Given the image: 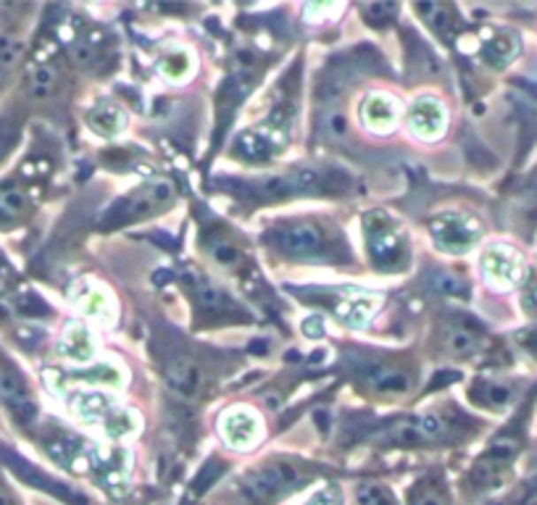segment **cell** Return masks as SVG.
<instances>
[{"instance_id": "6da1fadb", "label": "cell", "mask_w": 537, "mask_h": 505, "mask_svg": "<svg viewBox=\"0 0 537 505\" xmlns=\"http://www.w3.org/2000/svg\"><path fill=\"white\" fill-rule=\"evenodd\" d=\"M366 250L372 264L380 272H401L409 264V240L398 221H393L382 210H372L364 216Z\"/></svg>"}, {"instance_id": "7a4b0ae2", "label": "cell", "mask_w": 537, "mask_h": 505, "mask_svg": "<svg viewBox=\"0 0 537 505\" xmlns=\"http://www.w3.org/2000/svg\"><path fill=\"white\" fill-rule=\"evenodd\" d=\"M264 242L290 258H319L324 250V232L317 224L293 221L266 229Z\"/></svg>"}, {"instance_id": "3957f363", "label": "cell", "mask_w": 537, "mask_h": 505, "mask_svg": "<svg viewBox=\"0 0 537 505\" xmlns=\"http://www.w3.org/2000/svg\"><path fill=\"white\" fill-rule=\"evenodd\" d=\"M174 198V190L169 182H150L140 190H134L132 195H127L124 201H119L108 216L104 218V226H119V224H132L140 218H148L158 210H164Z\"/></svg>"}, {"instance_id": "277c9868", "label": "cell", "mask_w": 537, "mask_h": 505, "mask_svg": "<svg viewBox=\"0 0 537 505\" xmlns=\"http://www.w3.org/2000/svg\"><path fill=\"white\" fill-rule=\"evenodd\" d=\"M301 471L293 463H264L242 477V490L256 503L277 501L280 495L295 490L301 485Z\"/></svg>"}, {"instance_id": "5b68a950", "label": "cell", "mask_w": 537, "mask_h": 505, "mask_svg": "<svg viewBox=\"0 0 537 505\" xmlns=\"http://www.w3.org/2000/svg\"><path fill=\"white\" fill-rule=\"evenodd\" d=\"M432 240L445 253H466L479 240V226L464 213H442L432 221Z\"/></svg>"}, {"instance_id": "8992f818", "label": "cell", "mask_w": 537, "mask_h": 505, "mask_svg": "<svg viewBox=\"0 0 537 505\" xmlns=\"http://www.w3.org/2000/svg\"><path fill=\"white\" fill-rule=\"evenodd\" d=\"M0 398L21 424H32L37 418V403H35L21 371L3 356H0Z\"/></svg>"}, {"instance_id": "52a82bcc", "label": "cell", "mask_w": 537, "mask_h": 505, "mask_svg": "<svg viewBox=\"0 0 537 505\" xmlns=\"http://www.w3.org/2000/svg\"><path fill=\"white\" fill-rule=\"evenodd\" d=\"M0 461H3L21 482H27L29 487H37V490H42V493H50L53 498H61V501H66V503L85 505V498H82V495H77V493H72L69 487H64L61 482L50 479L48 474H42L40 469H35L32 463H27L21 455H16V453L0 448Z\"/></svg>"}, {"instance_id": "ba28073f", "label": "cell", "mask_w": 537, "mask_h": 505, "mask_svg": "<svg viewBox=\"0 0 537 505\" xmlns=\"http://www.w3.org/2000/svg\"><path fill=\"white\" fill-rule=\"evenodd\" d=\"M90 471L96 474V479L106 487V490H119V485L127 482L129 474V455L121 445H104L90 450L88 455Z\"/></svg>"}, {"instance_id": "9c48e42d", "label": "cell", "mask_w": 537, "mask_h": 505, "mask_svg": "<svg viewBox=\"0 0 537 505\" xmlns=\"http://www.w3.org/2000/svg\"><path fill=\"white\" fill-rule=\"evenodd\" d=\"M221 437L234 450H248L261 440V421L245 408H232L221 416Z\"/></svg>"}, {"instance_id": "30bf717a", "label": "cell", "mask_w": 537, "mask_h": 505, "mask_svg": "<svg viewBox=\"0 0 537 505\" xmlns=\"http://www.w3.org/2000/svg\"><path fill=\"white\" fill-rule=\"evenodd\" d=\"M164 379L169 385V390L185 401L196 398L203 387V371L201 366L193 361V358H185V356H177L172 358L166 366H164Z\"/></svg>"}, {"instance_id": "8fae6325", "label": "cell", "mask_w": 537, "mask_h": 505, "mask_svg": "<svg viewBox=\"0 0 537 505\" xmlns=\"http://www.w3.org/2000/svg\"><path fill=\"white\" fill-rule=\"evenodd\" d=\"M358 377L380 395H403L411 387V377L390 363H380V361H366L358 369Z\"/></svg>"}, {"instance_id": "7c38bea8", "label": "cell", "mask_w": 537, "mask_h": 505, "mask_svg": "<svg viewBox=\"0 0 537 505\" xmlns=\"http://www.w3.org/2000/svg\"><path fill=\"white\" fill-rule=\"evenodd\" d=\"M445 124H448V113L442 103L434 98H419L409 108V126L422 140H437L445 132Z\"/></svg>"}, {"instance_id": "4fadbf2b", "label": "cell", "mask_w": 537, "mask_h": 505, "mask_svg": "<svg viewBox=\"0 0 537 505\" xmlns=\"http://www.w3.org/2000/svg\"><path fill=\"white\" fill-rule=\"evenodd\" d=\"M482 272L485 277L498 285V287H511L519 282L522 274V261L514 250L509 248H490L482 253Z\"/></svg>"}, {"instance_id": "5bb4252c", "label": "cell", "mask_w": 537, "mask_h": 505, "mask_svg": "<svg viewBox=\"0 0 537 505\" xmlns=\"http://www.w3.org/2000/svg\"><path fill=\"white\" fill-rule=\"evenodd\" d=\"M58 353L72 363H90L96 358L98 348H96V340L85 324H69L61 342H58Z\"/></svg>"}, {"instance_id": "9a60e30c", "label": "cell", "mask_w": 537, "mask_h": 505, "mask_svg": "<svg viewBox=\"0 0 537 505\" xmlns=\"http://www.w3.org/2000/svg\"><path fill=\"white\" fill-rule=\"evenodd\" d=\"M380 301L372 298L369 293H345L337 303H334V313L337 318L350 326V329H361L369 324V318L374 316Z\"/></svg>"}, {"instance_id": "2e32d148", "label": "cell", "mask_w": 537, "mask_h": 505, "mask_svg": "<svg viewBox=\"0 0 537 505\" xmlns=\"http://www.w3.org/2000/svg\"><path fill=\"white\" fill-rule=\"evenodd\" d=\"M361 119L374 132H390L398 124V103L390 96H382V93L369 96L364 101V108H361Z\"/></svg>"}, {"instance_id": "e0dca14e", "label": "cell", "mask_w": 537, "mask_h": 505, "mask_svg": "<svg viewBox=\"0 0 537 505\" xmlns=\"http://www.w3.org/2000/svg\"><path fill=\"white\" fill-rule=\"evenodd\" d=\"M442 342L453 356H474L482 350V332L469 321H453L442 329Z\"/></svg>"}, {"instance_id": "ac0fdd59", "label": "cell", "mask_w": 537, "mask_h": 505, "mask_svg": "<svg viewBox=\"0 0 537 505\" xmlns=\"http://www.w3.org/2000/svg\"><path fill=\"white\" fill-rule=\"evenodd\" d=\"M193 295H196V303L201 308V313H206V316H240L242 313L240 305L234 303L224 290L214 287L211 282L198 279Z\"/></svg>"}, {"instance_id": "d6986e66", "label": "cell", "mask_w": 537, "mask_h": 505, "mask_svg": "<svg viewBox=\"0 0 537 505\" xmlns=\"http://www.w3.org/2000/svg\"><path fill=\"white\" fill-rule=\"evenodd\" d=\"M282 142V137H277L274 129H250V132H242L234 142V148L245 156V158H253V161H261V158H269L277 145Z\"/></svg>"}, {"instance_id": "ffe728a7", "label": "cell", "mask_w": 537, "mask_h": 505, "mask_svg": "<svg viewBox=\"0 0 537 505\" xmlns=\"http://www.w3.org/2000/svg\"><path fill=\"white\" fill-rule=\"evenodd\" d=\"M111 398L106 395H101V393H77L74 398H72V410H74V416L77 418H82L85 424H104V418H106L108 413H111Z\"/></svg>"}, {"instance_id": "44dd1931", "label": "cell", "mask_w": 537, "mask_h": 505, "mask_svg": "<svg viewBox=\"0 0 537 505\" xmlns=\"http://www.w3.org/2000/svg\"><path fill=\"white\" fill-rule=\"evenodd\" d=\"M101 426H104L106 440H111V442L116 445V442H124V440L134 437L140 424H137V416H134L129 408H116V405H113Z\"/></svg>"}, {"instance_id": "7402d4cb", "label": "cell", "mask_w": 537, "mask_h": 505, "mask_svg": "<svg viewBox=\"0 0 537 505\" xmlns=\"http://www.w3.org/2000/svg\"><path fill=\"white\" fill-rule=\"evenodd\" d=\"M88 124L101 137H113V134H119L124 129V113L111 103H101L88 113Z\"/></svg>"}, {"instance_id": "603a6c76", "label": "cell", "mask_w": 537, "mask_h": 505, "mask_svg": "<svg viewBox=\"0 0 537 505\" xmlns=\"http://www.w3.org/2000/svg\"><path fill=\"white\" fill-rule=\"evenodd\" d=\"M158 74L169 82H185L193 74V58L188 50H166L158 58Z\"/></svg>"}, {"instance_id": "cb8c5ba5", "label": "cell", "mask_w": 537, "mask_h": 505, "mask_svg": "<svg viewBox=\"0 0 537 505\" xmlns=\"http://www.w3.org/2000/svg\"><path fill=\"white\" fill-rule=\"evenodd\" d=\"M77 303H80V308H82L90 318H96V321H101V324H111V321H113V301H111L108 293L98 290V287H88V290L77 298Z\"/></svg>"}, {"instance_id": "d4e9b609", "label": "cell", "mask_w": 537, "mask_h": 505, "mask_svg": "<svg viewBox=\"0 0 537 505\" xmlns=\"http://www.w3.org/2000/svg\"><path fill=\"white\" fill-rule=\"evenodd\" d=\"M482 56H485V61L493 64V66H506L511 58L519 56V40H517L514 34H498V37H493V40L485 45Z\"/></svg>"}, {"instance_id": "484cf974", "label": "cell", "mask_w": 537, "mask_h": 505, "mask_svg": "<svg viewBox=\"0 0 537 505\" xmlns=\"http://www.w3.org/2000/svg\"><path fill=\"white\" fill-rule=\"evenodd\" d=\"M414 11L430 24V29L437 37L448 40V34H450V29H453L448 5H442V3H419V5H414Z\"/></svg>"}, {"instance_id": "4316f807", "label": "cell", "mask_w": 537, "mask_h": 505, "mask_svg": "<svg viewBox=\"0 0 537 505\" xmlns=\"http://www.w3.org/2000/svg\"><path fill=\"white\" fill-rule=\"evenodd\" d=\"M77 379L90 382V385H104V387H121L124 385V371L111 361H101V363L90 366L88 371H80Z\"/></svg>"}, {"instance_id": "83f0119b", "label": "cell", "mask_w": 537, "mask_h": 505, "mask_svg": "<svg viewBox=\"0 0 537 505\" xmlns=\"http://www.w3.org/2000/svg\"><path fill=\"white\" fill-rule=\"evenodd\" d=\"M430 287L442 298H466L469 295V285L458 274H450V272H432Z\"/></svg>"}, {"instance_id": "f1b7e54d", "label": "cell", "mask_w": 537, "mask_h": 505, "mask_svg": "<svg viewBox=\"0 0 537 505\" xmlns=\"http://www.w3.org/2000/svg\"><path fill=\"white\" fill-rule=\"evenodd\" d=\"M56 82H58V74L50 64H37L32 69V80H29V93L35 98H45L56 90Z\"/></svg>"}, {"instance_id": "f546056e", "label": "cell", "mask_w": 537, "mask_h": 505, "mask_svg": "<svg viewBox=\"0 0 537 505\" xmlns=\"http://www.w3.org/2000/svg\"><path fill=\"white\" fill-rule=\"evenodd\" d=\"M27 210V195L13 187V185H5L0 187V221H11L16 216H21Z\"/></svg>"}, {"instance_id": "4dcf8cb0", "label": "cell", "mask_w": 537, "mask_h": 505, "mask_svg": "<svg viewBox=\"0 0 537 505\" xmlns=\"http://www.w3.org/2000/svg\"><path fill=\"white\" fill-rule=\"evenodd\" d=\"M21 50H24V45H21L19 40L0 37V85H3V80L13 72V66L19 64Z\"/></svg>"}, {"instance_id": "1f68e13d", "label": "cell", "mask_w": 537, "mask_h": 505, "mask_svg": "<svg viewBox=\"0 0 537 505\" xmlns=\"http://www.w3.org/2000/svg\"><path fill=\"white\" fill-rule=\"evenodd\" d=\"M364 16L369 19V24H387L393 16H398V3H374V5H364Z\"/></svg>"}, {"instance_id": "d6a6232c", "label": "cell", "mask_w": 537, "mask_h": 505, "mask_svg": "<svg viewBox=\"0 0 537 505\" xmlns=\"http://www.w3.org/2000/svg\"><path fill=\"white\" fill-rule=\"evenodd\" d=\"M358 505H395L390 493L380 485H364L358 490Z\"/></svg>"}, {"instance_id": "836d02e7", "label": "cell", "mask_w": 537, "mask_h": 505, "mask_svg": "<svg viewBox=\"0 0 537 505\" xmlns=\"http://www.w3.org/2000/svg\"><path fill=\"white\" fill-rule=\"evenodd\" d=\"M322 126L329 137H345L348 134V119L340 111H334V108L324 113Z\"/></svg>"}, {"instance_id": "e575fe53", "label": "cell", "mask_w": 537, "mask_h": 505, "mask_svg": "<svg viewBox=\"0 0 537 505\" xmlns=\"http://www.w3.org/2000/svg\"><path fill=\"white\" fill-rule=\"evenodd\" d=\"M211 256H214L221 266H234V264L240 261L237 248H234L232 242H226V240H221V242H214V245H211Z\"/></svg>"}, {"instance_id": "d590c367", "label": "cell", "mask_w": 537, "mask_h": 505, "mask_svg": "<svg viewBox=\"0 0 537 505\" xmlns=\"http://www.w3.org/2000/svg\"><path fill=\"white\" fill-rule=\"evenodd\" d=\"M479 393H482V403L495 405V408H501V405L511 401V393L506 387H501V385H482Z\"/></svg>"}, {"instance_id": "8d00e7d4", "label": "cell", "mask_w": 537, "mask_h": 505, "mask_svg": "<svg viewBox=\"0 0 537 505\" xmlns=\"http://www.w3.org/2000/svg\"><path fill=\"white\" fill-rule=\"evenodd\" d=\"M411 505H445V501L432 487H419L411 493Z\"/></svg>"}, {"instance_id": "74e56055", "label": "cell", "mask_w": 537, "mask_h": 505, "mask_svg": "<svg viewBox=\"0 0 537 505\" xmlns=\"http://www.w3.org/2000/svg\"><path fill=\"white\" fill-rule=\"evenodd\" d=\"M306 505H340V493L334 487H324L319 493H314Z\"/></svg>"}, {"instance_id": "f35d334b", "label": "cell", "mask_w": 537, "mask_h": 505, "mask_svg": "<svg viewBox=\"0 0 537 505\" xmlns=\"http://www.w3.org/2000/svg\"><path fill=\"white\" fill-rule=\"evenodd\" d=\"M303 334H306V337H322L324 334L322 316H311V318H306V321H303Z\"/></svg>"}, {"instance_id": "ab89813d", "label": "cell", "mask_w": 537, "mask_h": 505, "mask_svg": "<svg viewBox=\"0 0 537 505\" xmlns=\"http://www.w3.org/2000/svg\"><path fill=\"white\" fill-rule=\"evenodd\" d=\"M340 5H306V16L309 19H319V16H329V13H337Z\"/></svg>"}, {"instance_id": "60d3db41", "label": "cell", "mask_w": 537, "mask_h": 505, "mask_svg": "<svg viewBox=\"0 0 537 505\" xmlns=\"http://www.w3.org/2000/svg\"><path fill=\"white\" fill-rule=\"evenodd\" d=\"M11 142H13V129H11V126H8V129L0 126V156L8 153V145H11Z\"/></svg>"}, {"instance_id": "b9f144b4", "label": "cell", "mask_w": 537, "mask_h": 505, "mask_svg": "<svg viewBox=\"0 0 537 505\" xmlns=\"http://www.w3.org/2000/svg\"><path fill=\"white\" fill-rule=\"evenodd\" d=\"M11 274V269H8V264H5V258L0 256V277H8Z\"/></svg>"}, {"instance_id": "7bdbcfd3", "label": "cell", "mask_w": 537, "mask_h": 505, "mask_svg": "<svg viewBox=\"0 0 537 505\" xmlns=\"http://www.w3.org/2000/svg\"><path fill=\"white\" fill-rule=\"evenodd\" d=\"M0 505H16V503H13L5 493H0Z\"/></svg>"}]
</instances>
